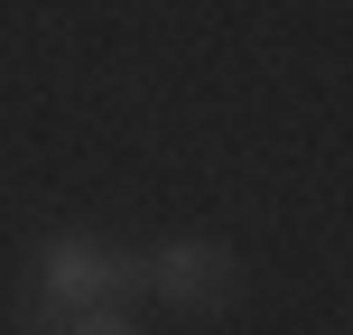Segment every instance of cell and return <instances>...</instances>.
<instances>
[{
	"instance_id": "2",
	"label": "cell",
	"mask_w": 353,
	"mask_h": 335,
	"mask_svg": "<svg viewBox=\"0 0 353 335\" xmlns=\"http://www.w3.org/2000/svg\"><path fill=\"white\" fill-rule=\"evenodd\" d=\"M140 280L159 289L168 307H223L232 298V251L205 242V233H195V242H159V261H149Z\"/></svg>"
},
{
	"instance_id": "1",
	"label": "cell",
	"mask_w": 353,
	"mask_h": 335,
	"mask_svg": "<svg viewBox=\"0 0 353 335\" xmlns=\"http://www.w3.org/2000/svg\"><path fill=\"white\" fill-rule=\"evenodd\" d=\"M140 280V261H112L103 242H84V233H56L47 251H37V326H65L84 317V307H103L112 289Z\"/></svg>"
},
{
	"instance_id": "3",
	"label": "cell",
	"mask_w": 353,
	"mask_h": 335,
	"mask_svg": "<svg viewBox=\"0 0 353 335\" xmlns=\"http://www.w3.org/2000/svg\"><path fill=\"white\" fill-rule=\"evenodd\" d=\"M65 335H140L130 317H103V307H84V317H65Z\"/></svg>"
}]
</instances>
